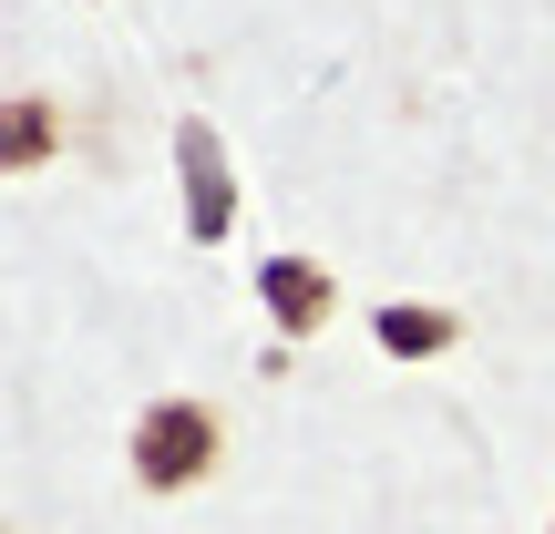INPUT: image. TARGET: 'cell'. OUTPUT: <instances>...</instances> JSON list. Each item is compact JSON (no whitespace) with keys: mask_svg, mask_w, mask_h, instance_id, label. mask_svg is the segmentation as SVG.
I'll use <instances>...</instances> for the list:
<instances>
[{"mask_svg":"<svg viewBox=\"0 0 555 534\" xmlns=\"http://www.w3.org/2000/svg\"><path fill=\"white\" fill-rule=\"evenodd\" d=\"M258 288H268V318H278L288 339L330 329V309H339V288H330V277H319L309 258H268V268H258Z\"/></svg>","mask_w":555,"mask_h":534,"instance_id":"cell-2","label":"cell"},{"mask_svg":"<svg viewBox=\"0 0 555 534\" xmlns=\"http://www.w3.org/2000/svg\"><path fill=\"white\" fill-rule=\"evenodd\" d=\"M442 339H453L442 309H391V318H380V350H442Z\"/></svg>","mask_w":555,"mask_h":534,"instance_id":"cell-4","label":"cell"},{"mask_svg":"<svg viewBox=\"0 0 555 534\" xmlns=\"http://www.w3.org/2000/svg\"><path fill=\"white\" fill-rule=\"evenodd\" d=\"M134 483L144 494H196L206 473H217V453H227V421L206 412V401H155V412L134 421Z\"/></svg>","mask_w":555,"mask_h":534,"instance_id":"cell-1","label":"cell"},{"mask_svg":"<svg viewBox=\"0 0 555 534\" xmlns=\"http://www.w3.org/2000/svg\"><path fill=\"white\" fill-rule=\"evenodd\" d=\"M41 155H52V103H41V93H21L11 114H0V165L21 175V165H41Z\"/></svg>","mask_w":555,"mask_h":534,"instance_id":"cell-3","label":"cell"}]
</instances>
